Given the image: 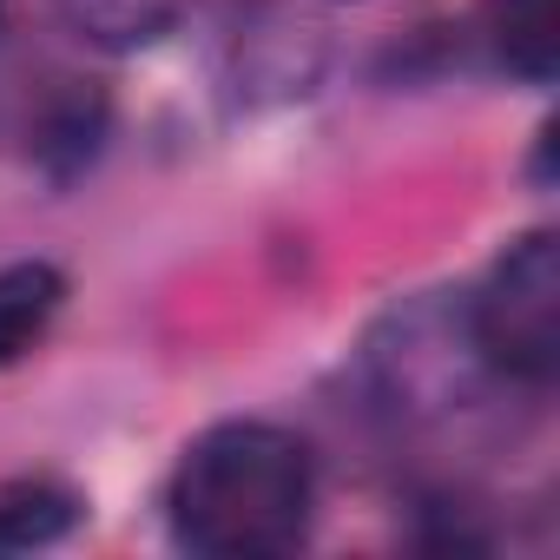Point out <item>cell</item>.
Wrapping results in <instances>:
<instances>
[{"label": "cell", "instance_id": "1", "mask_svg": "<svg viewBox=\"0 0 560 560\" xmlns=\"http://www.w3.org/2000/svg\"><path fill=\"white\" fill-rule=\"evenodd\" d=\"M317 468L311 448L277 422L205 429L172 475V534L205 560H270L311 534Z\"/></svg>", "mask_w": 560, "mask_h": 560}, {"label": "cell", "instance_id": "2", "mask_svg": "<svg viewBox=\"0 0 560 560\" xmlns=\"http://www.w3.org/2000/svg\"><path fill=\"white\" fill-rule=\"evenodd\" d=\"M468 330L481 363L521 383H547L560 370V237L553 231H527L494 257L468 311Z\"/></svg>", "mask_w": 560, "mask_h": 560}, {"label": "cell", "instance_id": "3", "mask_svg": "<svg viewBox=\"0 0 560 560\" xmlns=\"http://www.w3.org/2000/svg\"><path fill=\"white\" fill-rule=\"evenodd\" d=\"M488 40L508 73L547 86L560 67V0H488Z\"/></svg>", "mask_w": 560, "mask_h": 560}, {"label": "cell", "instance_id": "4", "mask_svg": "<svg viewBox=\"0 0 560 560\" xmlns=\"http://www.w3.org/2000/svg\"><path fill=\"white\" fill-rule=\"evenodd\" d=\"M60 304H67V277L54 264L34 257V264H8V270H0V363L27 357L47 337V324L60 317Z\"/></svg>", "mask_w": 560, "mask_h": 560}, {"label": "cell", "instance_id": "5", "mask_svg": "<svg viewBox=\"0 0 560 560\" xmlns=\"http://www.w3.org/2000/svg\"><path fill=\"white\" fill-rule=\"evenodd\" d=\"M80 521V494L67 481L27 475L0 488V553H27V547H54L60 534H73Z\"/></svg>", "mask_w": 560, "mask_h": 560}, {"label": "cell", "instance_id": "6", "mask_svg": "<svg viewBox=\"0 0 560 560\" xmlns=\"http://www.w3.org/2000/svg\"><path fill=\"white\" fill-rule=\"evenodd\" d=\"M67 14L73 34H86L93 47H113V54H132V47H152L185 0H54Z\"/></svg>", "mask_w": 560, "mask_h": 560}]
</instances>
